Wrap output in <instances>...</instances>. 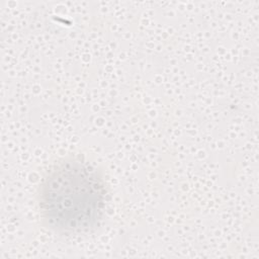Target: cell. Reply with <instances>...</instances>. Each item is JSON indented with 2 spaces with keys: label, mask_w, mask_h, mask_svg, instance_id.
Listing matches in <instances>:
<instances>
[{
  "label": "cell",
  "mask_w": 259,
  "mask_h": 259,
  "mask_svg": "<svg viewBox=\"0 0 259 259\" xmlns=\"http://www.w3.org/2000/svg\"><path fill=\"white\" fill-rule=\"evenodd\" d=\"M108 198L104 175L80 157L53 164L37 186L36 207L44 228L57 235H81L101 221Z\"/></svg>",
  "instance_id": "6da1fadb"
}]
</instances>
